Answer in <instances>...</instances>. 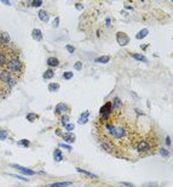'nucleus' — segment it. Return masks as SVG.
I'll return each mask as SVG.
<instances>
[{
  "label": "nucleus",
  "mask_w": 173,
  "mask_h": 187,
  "mask_svg": "<svg viewBox=\"0 0 173 187\" xmlns=\"http://www.w3.org/2000/svg\"><path fill=\"white\" fill-rule=\"evenodd\" d=\"M107 130L109 131V134L113 135L115 139H122L126 134L125 128L122 126H116V125H107Z\"/></svg>",
  "instance_id": "obj_1"
},
{
  "label": "nucleus",
  "mask_w": 173,
  "mask_h": 187,
  "mask_svg": "<svg viewBox=\"0 0 173 187\" xmlns=\"http://www.w3.org/2000/svg\"><path fill=\"white\" fill-rule=\"evenodd\" d=\"M111 103L110 102H107L106 104H103V106L101 107V109H99V113H101V120L102 122H107L108 120V118H109V114H110V112H111Z\"/></svg>",
  "instance_id": "obj_2"
},
{
  "label": "nucleus",
  "mask_w": 173,
  "mask_h": 187,
  "mask_svg": "<svg viewBox=\"0 0 173 187\" xmlns=\"http://www.w3.org/2000/svg\"><path fill=\"white\" fill-rule=\"evenodd\" d=\"M7 68L10 69L11 72H15V73H18L21 69H22V62L17 58H12L7 62Z\"/></svg>",
  "instance_id": "obj_3"
},
{
  "label": "nucleus",
  "mask_w": 173,
  "mask_h": 187,
  "mask_svg": "<svg viewBox=\"0 0 173 187\" xmlns=\"http://www.w3.org/2000/svg\"><path fill=\"white\" fill-rule=\"evenodd\" d=\"M116 42L120 46H126L130 43V36L125 34L124 32H117L116 33Z\"/></svg>",
  "instance_id": "obj_4"
},
{
  "label": "nucleus",
  "mask_w": 173,
  "mask_h": 187,
  "mask_svg": "<svg viewBox=\"0 0 173 187\" xmlns=\"http://www.w3.org/2000/svg\"><path fill=\"white\" fill-rule=\"evenodd\" d=\"M12 168H15V169H17L18 171L22 172V174H24V175H34V174H35V171H33V170L28 169V168H24V167L17 165V164H13Z\"/></svg>",
  "instance_id": "obj_5"
},
{
  "label": "nucleus",
  "mask_w": 173,
  "mask_h": 187,
  "mask_svg": "<svg viewBox=\"0 0 173 187\" xmlns=\"http://www.w3.org/2000/svg\"><path fill=\"white\" fill-rule=\"evenodd\" d=\"M68 111H69V107H68L66 103H58L56 108H54V112H56L57 114H63V113H67Z\"/></svg>",
  "instance_id": "obj_6"
},
{
  "label": "nucleus",
  "mask_w": 173,
  "mask_h": 187,
  "mask_svg": "<svg viewBox=\"0 0 173 187\" xmlns=\"http://www.w3.org/2000/svg\"><path fill=\"white\" fill-rule=\"evenodd\" d=\"M149 143L147 142V141H139L138 145H137V149L139 152H147L149 149Z\"/></svg>",
  "instance_id": "obj_7"
},
{
  "label": "nucleus",
  "mask_w": 173,
  "mask_h": 187,
  "mask_svg": "<svg viewBox=\"0 0 173 187\" xmlns=\"http://www.w3.org/2000/svg\"><path fill=\"white\" fill-rule=\"evenodd\" d=\"M31 36H33V39L36 40V42H40V40H43V33L40 29H36L34 28L31 30Z\"/></svg>",
  "instance_id": "obj_8"
},
{
  "label": "nucleus",
  "mask_w": 173,
  "mask_h": 187,
  "mask_svg": "<svg viewBox=\"0 0 173 187\" xmlns=\"http://www.w3.org/2000/svg\"><path fill=\"white\" fill-rule=\"evenodd\" d=\"M88 117H90V112L88 111H84L83 113H81V116H80V118H79V124H86L87 123V120H88Z\"/></svg>",
  "instance_id": "obj_9"
},
{
  "label": "nucleus",
  "mask_w": 173,
  "mask_h": 187,
  "mask_svg": "<svg viewBox=\"0 0 173 187\" xmlns=\"http://www.w3.org/2000/svg\"><path fill=\"white\" fill-rule=\"evenodd\" d=\"M10 78H11V74L7 71H5V69L0 71V79H1V81H4V83H7V81L10 80Z\"/></svg>",
  "instance_id": "obj_10"
},
{
  "label": "nucleus",
  "mask_w": 173,
  "mask_h": 187,
  "mask_svg": "<svg viewBox=\"0 0 173 187\" xmlns=\"http://www.w3.org/2000/svg\"><path fill=\"white\" fill-rule=\"evenodd\" d=\"M10 35H9V33H6V32H3L1 34H0V43L1 44H9L10 43Z\"/></svg>",
  "instance_id": "obj_11"
},
{
  "label": "nucleus",
  "mask_w": 173,
  "mask_h": 187,
  "mask_svg": "<svg viewBox=\"0 0 173 187\" xmlns=\"http://www.w3.org/2000/svg\"><path fill=\"white\" fill-rule=\"evenodd\" d=\"M47 65L50 67H57V66H60V61H58L57 57H50V58H47Z\"/></svg>",
  "instance_id": "obj_12"
},
{
  "label": "nucleus",
  "mask_w": 173,
  "mask_h": 187,
  "mask_svg": "<svg viewBox=\"0 0 173 187\" xmlns=\"http://www.w3.org/2000/svg\"><path fill=\"white\" fill-rule=\"evenodd\" d=\"M149 34V30L147 29V28H144V29H142V30H139L137 34H136V39H138V40H140V39H143V38H145Z\"/></svg>",
  "instance_id": "obj_13"
},
{
  "label": "nucleus",
  "mask_w": 173,
  "mask_h": 187,
  "mask_svg": "<svg viewBox=\"0 0 173 187\" xmlns=\"http://www.w3.org/2000/svg\"><path fill=\"white\" fill-rule=\"evenodd\" d=\"M38 16H39V18H40V20H41L43 22H48V13H47L46 11L40 10V11L38 12Z\"/></svg>",
  "instance_id": "obj_14"
},
{
  "label": "nucleus",
  "mask_w": 173,
  "mask_h": 187,
  "mask_svg": "<svg viewBox=\"0 0 173 187\" xmlns=\"http://www.w3.org/2000/svg\"><path fill=\"white\" fill-rule=\"evenodd\" d=\"M76 171H78V172H81V174H84V175H87L88 177H91V179H98V176L96 175V174H92V172H90V171H87V170L80 169V168H78V169H76Z\"/></svg>",
  "instance_id": "obj_15"
},
{
  "label": "nucleus",
  "mask_w": 173,
  "mask_h": 187,
  "mask_svg": "<svg viewBox=\"0 0 173 187\" xmlns=\"http://www.w3.org/2000/svg\"><path fill=\"white\" fill-rule=\"evenodd\" d=\"M73 184L71 182H54V184L48 185L47 187H68V186H71Z\"/></svg>",
  "instance_id": "obj_16"
},
{
  "label": "nucleus",
  "mask_w": 173,
  "mask_h": 187,
  "mask_svg": "<svg viewBox=\"0 0 173 187\" xmlns=\"http://www.w3.org/2000/svg\"><path fill=\"white\" fill-rule=\"evenodd\" d=\"M131 56L133 57V58H136L137 61H140V62H148L147 57L143 56L142 54H131Z\"/></svg>",
  "instance_id": "obj_17"
},
{
  "label": "nucleus",
  "mask_w": 173,
  "mask_h": 187,
  "mask_svg": "<svg viewBox=\"0 0 173 187\" xmlns=\"http://www.w3.org/2000/svg\"><path fill=\"white\" fill-rule=\"evenodd\" d=\"M109 61H110V57L109 56H101V57H97L94 60L96 63H103V65L104 63H108Z\"/></svg>",
  "instance_id": "obj_18"
},
{
  "label": "nucleus",
  "mask_w": 173,
  "mask_h": 187,
  "mask_svg": "<svg viewBox=\"0 0 173 187\" xmlns=\"http://www.w3.org/2000/svg\"><path fill=\"white\" fill-rule=\"evenodd\" d=\"M53 158L56 162H61L63 159V156H62V151L61 149H56V151L53 152Z\"/></svg>",
  "instance_id": "obj_19"
},
{
  "label": "nucleus",
  "mask_w": 173,
  "mask_h": 187,
  "mask_svg": "<svg viewBox=\"0 0 173 187\" xmlns=\"http://www.w3.org/2000/svg\"><path fill=\"white\" fill-rule=\"evenodd\" d=\"M62 136H63V139H64L67 142H74V141H75V136L73 135L71 133H67V134L62 135Z\"/></svg>",
  "instance_id": "obj_20"
},
{
  "label": "nucleus",
  "mask_w": 173,
  "mask_h": 187,
  "mask_svg": "<svg viewBox=\"0 0 173 187\" xmlns=\"http://www.w3.org/2000/svg\"><path fill=\"white\" fill-rule=\"evenodd\" d=\"M44 79H52L53 77H54V72L52 69H47V71H45L44 72Z\"/></svg>",
  "instance_id": "obj_21"
},
{
  "label": "nucleus",
  "mask_w": 173,
  "mask_h": 187,
  "mask_svg": "<svg viewBox=\"0 0 173 187\" xmlns=\"http://www.w3.org/2000/svg\"><path fill=\"white\" fill-rule=\"evenodd\" d=\"M58 89H60V84L58 83H51L48 85V90L51 91V93H54V91H57Z\"/></svg>",
  "instance_id": "obj_22"
},
{
  "label": "nucleus",
  "mask_w": 173,
  "mask_h": 187,
  "mask_svg": "<svg viewBox=\"0 0 173 187\" xmlns=\"http://www.w3.org/2000/svg\"><path fill=\"white\" fill-rule=\"evenodd\" d=\"M102 147L106 149V151H108V152H111L113 151V145L110 142H103L102 143Z\"/></svg>",
  "instance_id": "obj_23"
},
{
  "label": "nucleus",
  "mask_w": 173,
  "mask_h": 187,
  "mask_svg": "<svg viewBox=\"0 0 173 187\" xmlns=\"http://www.w3.org/2000/svg\"><path fill=\"white\" fill-rule=\"evenodd\" d=\"M29 5L33 6V7H40L43 5V1H41V0H33V1L29 3Z\"/></svg>",
  "instance_id": "obj_24"
},
{
  "label": "nucleus",
  "mask_w": 173,
  "mask_h": 187,
  "mask_svg": "<svg viewBox=\"0 0 173 187\" xmlns=\"http://www.w3.org/2000/svg\"><path fill=\"white\" fill-rule=\"evenodd\" d=\"M61 123H62V125H67V124H69V116H63L61 118Z\"/></svg>",
  "instance_id": "obj_25"
},
{
  "label": "nucleus",
  "mask_w": 173,
  "mask_h": 187,
  "mask_svg": "<svg viewBox=\"0 0 173 187\" xmlns=\"http://www.w3.org/2000/svg\"><path fill=\"white\" fill-rule=\"evenodd\" d=\"M38 118V114H34V113H29V114H27V119H28L29 122H33L34 119H36Z\"/></svg>",
  "instance_id": "obj_26"
},
{
  "label": "nucleus",
  "mask_w": 173,
  "mask_h": 187,
  "mask_svg": "<svg viewBox=\"0 0 173 187\" xmlns=\"http://www.w3.org/2000/svg\"><path fill=\"white\" fill-rule=\"evenodd\" d=\"M6 139H7V131L0 130V140H6Z\"/></svg>",
  "instance_id": "obj_27"
},
{
  "label": "nucleus",
  "mask_w": 173,
  "mask_h": 187,
  "mask_svg": "<svg viewBox=\"0 0 173 187\" xmlns=\"http://www.w3.org/2000/svg\"><path fill=\"white\" fill-rule=\"evenodd\" d=\"M63 78L67 79V80H69L73 78V72H64V74H63Z\"/></svg>",
  "instance_id": "obj_28"
},
{
  "label": "nucleus",
  "mask_w": 173,
  "mask_h": 187,
  "mask_svg": "<svg viewBox=\"0 0 173 187\" xmlns=\"http://www.w3.org/2000/svg\"><path fill=\"white\" fill-rule=\"evenodd\" d=\"M5 63H7L6 62V57H5V55L4 54H0V65H5Z\"/></svg>",
  "instance_id": "obj_29"
},
{
  "label": "nucleus",
  "mask_w": 173,
  "mask_h": 187,
  "mask_svg": "<svg viewBox=\"0 0 173 187\" xmlns=\"http://www.w3.org/2000/svg\"><path fill=\"white\" fill-rule=\"evenodd\" d=\"M18 145H22V146H24V147H29V141L28 140H21L20 142H18Z\"/></svg>",
  "instance_id": "obj_30"
},
{
  "label": "nucleus",
  "mask_w": 173,
  "mask_h": 187,
  "mask_svg": "<svg viewBox=\"0 0 173 187\" xmlns=\"http://www.w3.org/2000/svg\"><path fill=\"white\" fill-rule=\"evenodd\" d=\"M9 175H10L11 177H16V179H18V180H22V181H28V179H24V177L23 176H20V175H15V174H9Z\"/></svg>",
  "instance_id": "obj_31"
},
{
  "label": "nucleus",
  "mask_w": 173,
  "mask_h": 187,
  "mask_svg": "<svg viewBox=\"0 0 173 187\" xmlns=\"http://www.w3.org/2000/svg\"><path fill=\"white\" fill-rule=\"evenodd\" d=\"M160 154L162 157H168V154H170V153H168V151L166 148H160Z\"/></svg>",
  "instance_id": "obj_32"
},
{
  "label": "nucleus",
  "mask_w": 173,
  "mask_h": 187,
  "mask_svg": "<svg viewBox=\"0 0 173 187\" xmlns=\"http://www.w3.org/2000/svg\"><path fill=\"white\" fill-rule=\"evenodd\" d=\"M120 106H121L120 100H119V98H115V100H114V103L111 104V107H120Z\"/></svg>",
  "instance_id": "obj_33"
},
{
  "label": "nucleus",
  "mask_w": 173,
  "mask_h": 187,
  "mask_svg": "<svg viewBox=\"0 0 173 187\" xmlns=\"http://www.w3.org/2000/svg\"><path fill=\"white\" fill-rule=\"evenodd\" d=\"M66 129H67L68 133H71V131L74 130V124H67L66 125Z\"/></svg>",
  "instance_id": "obj_34"
},
{
  "label": "nucleus",
  "mask_w": 173,
  "mask_h": 187,
  "mask_svg": "<svg viewBox=\"0 0 173 187\" xmlns=\"http://www.w3.org/2000/svg\"><path fill=\"white\" fill-rule=\"evenodd\" d=\"M52 26L54 27V28H57V27L60 26V17H56V18H54V20H53V24H52Z\"/></svg>",
  "instance_id": "obj_35"
},
{
  "label": "nucleus",
  "mask_w": 173,
  "mask_h": 187,
  "mask_svg": "<svg viewBox=\"0 0 173 187\" xmlns=\"http://www.w3.org/2000/svg\"><path fill=\"white\" fill-rule=\"evenodd\" d=\"M74 68H75L76 71H80L81 68H83V63H81V62H76L75 65H74Z\"/></svg>",
  "instance_id": "obj_36"
},
{
  "label": "nucleus",
  "mask_w": 173,
  "mask_h": 187,
  "mask_svg": "<svg viewBox=\"0 0 173 187\" xmlns=\"http://www.w3.org/2000/svg\"><path fill=\"white\" fill-rule=\"evenodd\" d=\"M143 187H159V186H157V184H155V182H149V184L143 185Z\"/></svg>",
  "instance_id": "obj_37"
},
{
  "label": "nucleus",
  "mask_w": 173,
  "mask_h": 187,
  "mask_svg": "<svg viewBox=\"0 0 173 187\" xmlns=\"http://www.w3.org/2000/svg\"><path fill=\"white\" fill-rule=\"evenodd\" d=\"M60 147H62V148H66V149H68V151H71V147L69 145H66V143H61L60 145Z\"/></svg>",
  "instance_id": "obj_38"
},
{
  "label": "nucleus",
  "mask_w": 173,
  "mask_h": 187,
  "mask_svg": "<svg viewBox=\"0 0 173 187\" xmlns=\"http://www.w3.org/2000/svg\"><path fill=\"white\" fill-rule=\"evenodd\" d=\"M66 49L68 50V51H69L70 54H73V52H74L75 51V49H74V46H71V45H67V46H66Z\"/></svg>",
  "instance_id": "obj_39"
},
{
  "label": "nucleus",
  "mask_w": 173,
  "mask_h": 187,
  "mask_svg": "<svg viewBox=\"0 0 173 187\" xmlns=\"http://www.w3.org/2000/svg\"><path fill=\"white\" fill-rule=\"evenodd\" d=\"M166 143L168 146H171V137H170V136H167V137H166Z\"/></svg>",
  "instance_id": "obj_40"
},
{
  "label": "nucleus",
  "mask_w": 173,
  "mask_h": 187,
  "mask_svg": "<svg viewBox=\"0 0 173 187\" xmlns=\"http://www.w3.org/2000/svg\"><path fill=\"white\" fill-rule=\"evenodd\" d=\"M1 3H3V4H6V5H11V3H10V1H7V0H3Z\"/></svg>",
  "instance_id": "obj_41"
},
{
  "label": "nucleus",
  "mask_w": 173,
  "mask_h": 187,
  "mask_svg": "<svg viewBox=\"0 0 173 187\" xmlns=\"http://www.w3.org/2000/svg\"><path fill=\"white\" fill-rule=\"evenodd\" d=\"M75 7L78 9V10H81V9H83V5H79V4H76V5H75Z\"/></svg>",
  "instance_id": "obj_42"
},
{
  "label": "nucleus",
  "mask_w": 173,
  "mask_h": 187,
  "mask_svg": "<svg viewBox=\"0 0 173 187\" xmlns=\"http://www.w3.org/2000/svg\"><path fill=\"white\" fill-rule=\"evenodd\" d=\"M110 18H107V26H110Z\"/></svg>",
  "instance_id": "obj_43"
},
{
  "label": "nucleus",
  "mask_w": 173,
  "mask_h": 187,
  "mask_svg": "<svg viewBox=\"0 0 173 187\" xmlns=\"http://www.w3.org/2000/svg\"><path fill=\"white\" fill-rule=\"evenodd\" d=\"M122 185H125V186H128V187H131V184H128V182H122Z\"/></svg>",
  "instance_id": "obj_44"
},
{
  "label": "nucleus",
  "mask_w": 173,
  "mask_h": 187,
  "mask_svg": "<svg viewBox=\"0 0 173 187\" xmlns=\"http://www.w3.org/2000/svg\"><path fill=\"white\" fill-rule=\"evenodd\" d=\"M131 187H132V186H131Z\"/></svg>",
  "instance_id": "obj_45"
}]
</instances>
